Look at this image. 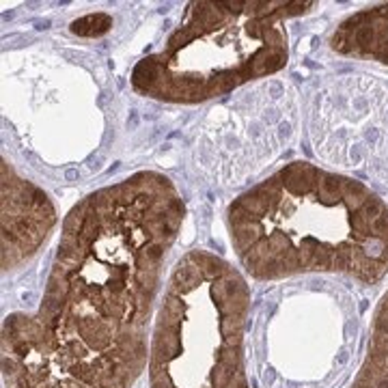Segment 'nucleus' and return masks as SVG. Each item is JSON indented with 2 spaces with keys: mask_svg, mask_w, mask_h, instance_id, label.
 Returning a JSON list of instances; mask_svg holds the SVG:
<instances>
[{
  "mask_svg": "<svg viewBox=\"0 0 388 388\" xmlns=\"http://www.w3.org/2000/svg\"><path fill=\"white\" fill-rule=\"evenodd\" d=\"M56 224L50 196L3 162V268L28 261Z\"/></svg>",
  "mask_w": 388,
  "mask_h": 388,
  "instance_id": "nucleus-4",
  "label": "nucleus"
},
{
  "mask_svg": "<svg viewBox=\"0 0 388 388\" xmlns=\"http://www.w3.org/2000/svg\"><path fill=\"white\" fill-rule=\"evenodd\" d=\"M110 26H112V20L108 16L98 14V16H87V18H80L78 22H73L71 31L78 33V35H89V37H93V35L106 33Z\"/></svg>",
  "mask_w": 388,
  "mask_h": 388,
  "instance_id": "nucleus-6",
  "label": "nucleus"
},
{
  "mask_svg": "<svg viewBox=\"0 0 388 388\" xmlns=\"http://www.w3.org/2000/svg\"><path fill=\"white\" fill-rule=\"evenodd\" d=\"M226 224L240 263L259 280L339 272L377 283L388 272V203L308 162H291L240 194Z\"/></svg>",
  "mask_w": 388,
  "mask_h": 388,
  "instance_id": "nucleus-2",
  "label": "nucleus"
},
{
  "mask_svg": "<svg viewBox=\"0 0 388 388\" xmlns=\"http://www.w3.org/2000/svg\"><path fill=\"white\" fill-rule=\"evenodd\" d=\"M315 3L302 0H201L190 3L164 46L132 69L140 95L201 104L280 71L289 58L285 22Z\"/></svg>",
  "mask_w": 388,
  "mask_h": 388,
  "instance_id": "nucleus-3",
  "label": "nucleus"
},
{
  "mask_svg": "<svg viewBox=\"0 0 388 388\" xmlns=\"http://www.w3.org/2000/svg\"><path fill=\"white\" fill-rule=\"evenodd\" d=\"M335 52L388 65V3L347 16L332 33Z\"/></svg>",
  "mask_w": 388,
  "mask_h": 388,
  "instance_id": "nucleus-5",
  "label": "nucleus"
},
{
  "mask_svg": "<svg viewBox=\"0 0 388 388\" xmlns=\"http://www.w3.org/2000/svg\"><path fill=\"white\" fill-rule=\"evenodd\" d=\"M184 216L175 184L153 171L78 203L63 222L37 315L3 324L28 343L24 362L48 367V379L132 388L149 358L145 328Z\"/></svg>",
  "mask_w": 388,
  "mask_h": 388,
  "instance_id": "nucleus-1",
  "label": "nucleus"
}]
</instances>
